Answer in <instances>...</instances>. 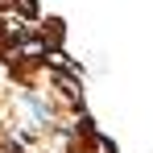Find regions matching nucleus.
Returning a JSON list of instances; mask_svg holds the SVG:
<instances>
[{
  "label": "nucleus",
  "mask_w": 153,
  "mask_h": 153,
  "mask_svg": "<svg viewBox=\"0 0 153 153\" xmlns=\"http://www.w3.org/2000/svg\"><path fill=\"white\" fill-rule=\"evenodd\" d=\"M42 50H46L42 42H25V50H21V54H25V58H37V54H42Z\"/></svg>",
  "instance_id": "nucleus-1"
},
{
  "label": "nucleus",
  "mask_w": 153,
  "mask_h": 153,
  "mask_svg": "<svg viewBox=\"0 0 153 153\" xmlns=\"http://www.w3.org/2000/svg\"><path fill=\"white\" fill-rule=\"evenodd\" d=\"M50 66H58V71H71V62H66L62 54H54V50H50Z\"/></svg>",
  "instance_id": "nucleus-2"
}]
</instances>
